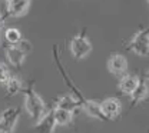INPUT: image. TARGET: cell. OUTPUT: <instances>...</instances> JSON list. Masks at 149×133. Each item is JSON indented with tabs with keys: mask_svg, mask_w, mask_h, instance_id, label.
Wrapping results in <instances>:
<instances>
[{
	"mask_svg": "<svg viewBox=\"0 0 149 133\" xmlns=\"http://www.w3.org/2000/svg\"><path fill=\"white\" fill-rule=\"evenodd\" d=\"M22 92L24 96L23 106H24L26 113L32 120L37 122L49 109H47V105L45 103V100L42 99V96L39 95L35 89V80H30L29 85L26 87H23Z\"/></svg>",
	"mask_w": 149,
	"mask_h": 133,
	"instance_id": "1",
	"label": "cell"
},
{
	"mask_svg": "<svg viewBox=\"0 0 149 133\" xmlns=\"http://www.w3.org/2000/svg\"><path fill=\"white\" fill-rule=\"evenodd\" d=\"M69 50L74 60H82L92 52V43L86 35V29H82L69 42Z\"/></svg>",
	"mask_w": 149,
	"mask_h": 133,
	"instance_id": "2",
	"label": "cell"
},
{
	"mask_svg": "<svg viewBox=\"0 0 149 133\" xmlns=\"http://www.w3.org/2000/svg\"><path fill=\"white\" fill-rule=\"evenodd\" d=\"M125 49L133 52L136 56L149 57V27L148 29L141 27L125 44Z\"/></svg>",
	"mask_w": 149,
	"mask_h": 133,
	"instance_id": "3",
	"label": "cell"
},
{
	"mask_svg": "<svg viewBox=\"0 0 149 133\" xmlns=\"http://www.w3.org/2000/svg\"><path fill=\"white\" fill-rule=\"evenodd\" d=\"M20 109L19 107H6L0 112V133H15L20 119Z\"/></svg>",
	"mask_w": 149,
	"mask_h": 133,
	"instance_id": "4",
	"label": "cell"
},
{
	"mask_svg": "<svg viewBox=\"0 0 149 133\" xmlns=\"http://www.w3.org/2000/svg\"><path fill=\"white\" fill-rule=\"evenodd\" d=\"M100 109L105 116V120H116L122 114V102L119 97H106L100 102Z\"/></svg>",
	"mask_w": 149,
	"mask_h": 133,
	"instance_id": "5",
	"label": "cell"
},
{
	"mask_svg": "<svg viewBox=\"0 0 149 133\" xmlns=\"http://www.w3.org/2000/svg\"><path fill=\"white\" fill-rule=\"evenodd\" d=\"M106 66H108V70H109L111 75H113V76H123L128 72L129 62H128L126 56H123L122 53H112L111 56L108 57Z\"/></svg>",
	"mask_w": 149,
	"mask_h": 133,
	"instance_id": "6",
	"label": "cell"
},
{
	"mask_svg": "<svg viewBox=\"0 0 149 133\" xmlns=\"http://www.w3.org/2000/svg\"><path fill=\"white\" fill-rule=\"evenodd\" d=\"M57 123L55 120V114H53V106L43 114L32 127V133H55Z\"/></svg>",
	"mask_w": 149,
	"mask_h": 133,
	"instance_id": "7",
	"label": "cell"
},
{
	"mask_svg": "<svg viewBox=\"0 0 149 133\" xmlns=\"http://www.w3.org/2000/svg\"><path fill=\"white\" fill-rule=\"evenodd\" d=\"M53 106L59 107V109H63V110H68V112H72V113H76V112L82 110L80 102L72 93H65V95L57 96V99L55 100Z\"/></svg>",
	"mask_w": 149,
	"mask_h": 133,
	"instance_id": "8",
	"label": "cell"
},
{
	"mask_svg": "<svg viewBox=\"0 0 149 133\" xmlns=\"http://www.w3.org/2000/svg\"><path fill=\"white\" fill-rule=\"evenodd\" d=\"M4 56L7 63L15 67V69H20L26 60V53L19 47V46H10V44H6L4 46Z\"/></svg>",
	"mask_w": 149,
	"mask_h": 133,
	"instance_id": "9",
	"label": "cell"
},
{
	"mask_svg": "<svg viewBox=\"0 0 149 133\" xmlns=\"http://www.w3.org/2000/svg\"><path fill=\"white\" fill-rule=\"evenodd\" d=\"M139 80H141V77H138L136 75L125 73L123 76H120V79H119L118 89H119V92L122 95L130 96L133 93V90L136 89V86L139 85Z\"/></svg>",
	"mask_w": 149,
	"mask_h": 133,
	"instance_id": "10",
	"label": "cell"
},
{
	"mask_svg": "<svg viewBox=\"0 0 149 133\" xmlns=\"http://www.w3.org/2000/svg\"><path fill=\"white\" fill-rule=\"evenodd\" d=\"M148 93H149L148 83H146L145 79H141V80H139V85L136 86V89L133 90V93L129 96V100H130L129 109H133V107H136L138 105L143 103L145 99L148 97Z\"/></svg>",
	"mask_w": 149,
	"mask_h": 133,
	"instance_id": "11",
	"label": "cell"
},
{
	"mask_svg": "<svg viewBox=\"0 0 149 133\" xmlns=\"http://www.w3.org/2000/svg\"><path fill=\"white\" fill-rule=\"evenodd\" d=\"M30 3L32 0H13L12 3H9V16L20 17L26 15L30 7Z\"/></svg>",
	"mask_w": 149,
	"mask_h": 133,
	"instance_id": "12",
	"label": "cell"
},
{
	"mask_svg": "<svg viewBox=\"0 0 149 133\" xmlns=\"http://www.w3.org/2000/svg\"><path fill=\"white\" fill-rule=\"evenodd\" d=\"M82 110L88 114L89 117L92 119H97V120H105V116L102 113V109H100V103L99 102H95L88 99L85 102V105L82 106Z\"/></svg>",
	"mask_w": 149,
	"mask_h": 133,
	"instance_id": "13",
	"label": "cell"
},
{
	"mask_svg": "<svg viewBox=\"0 0 149 133\" xmlns=\"http://www.w3.org/2000/svg\"><path fill=\"white\" fill-rule=\"evenodd\" d=\"M4 89H6V96H7V97H12V96L17 95V93H20V92L23 90V82H22L20 77L12 75L10 79L6 82Z\"/></svg>",
	"mask_w": 149,
	"mask_h": 133,
	"instance_id": "14",
	"label": "cell"
},
{
	"mask_svg": "<svg viewBox=\"0 0 149 133\" xmlns=\"http://www.w3.org/2000/svg\"><path fill=\"white\" fill-rule=\"evenodd\" d=\"M53 114H55V120L57 126H69L73 123L74 113L72 112H68V110H63V109L53 106Z\"/></svg>",
	"mask_w": 149,
	"mask_h": 133,
	"instance_id": "15",
	"label": "cell"
},
{
	"mask_svg": "<svg viewBox=\"0 0 149 133\" xmlns=\"http://www.w3.org/2000/svg\"><path fill=\"white\" fill-rule=\"evenodd\" d=\"M4 40H6V44L17 46L19 43L23 40L22 32L19 29H16V27H9V29L4 30Z\"/></svg>",
	"mask_w": 149,
	"mask_h": 133,
	"instance_id": "16",
	"label": "cell"
},
{
	"mask_svg": "<svg viewBox=\"0 0 149 133\" xmlns=\"http://www.w3.org/2000/svg\"><path fill=\"white\" fill-rule=\"evenodd\" d=\"M10 76H12V73H10V69L7 67V64L0 62V85L4 86L6 82L10 79Z\"/></svg>",
	"mask_w": 149,
	"mask_h": 133,
	"instance_id": "17",
	"label": "cell"
},
{
	"mask_svg": "<svg viewBox=\"0 0 149 133\" xmlns=\"http://www.w3.org/2000/svg\"><path fill=\"white\" fill-rule=\"evenodd\" d=\"M17 46L24 52V53H26V55H29V53L32 52V49H33V47H32V43H30L29 40H26V39H23Z\"/></svg>",
	"mask_w": 149,
	"mask_h": 133,
	"instance_id": "18",
	"label": "cell"
},
{
	"mask_svg": "<svg viewBox=\"0 0 149 133\" xmlns=\"http://www.w3.org/2000/svg\"><path fill=\"white\" fill-rule=\"evenodd\" d=\"M143 79H145L146 82H149V70H146V72H145V75H143Z\"/></svg>",
	"mask_w": 149,
	"mask_h": 133,
	"instance_id": "19",
	"label": "cell"
},
{
	"mask_svg": "<svg viewBox=\"0 0 149 133\" xmlns=\"http://www.w3.org/2000/svg\"><path fill=\"white\" fill-rule=\"evenodd\" d=\"M143 103H149V96L146 97V99H145V102H143Z\"/></svg>",
	"mask_w": 149,
	"mask_h": 133,
	"instance_id": "20",
	"label": "cell"
},
{
	"mask_svg": "<svg viewBox=\"0 0 149 133\" xmlns=\"http://www.w3.org/2000/svg\"><path fill=\"white\" fill-rule=\"evenodd\" d=\"M4 1H6V3H7V4H9V3H12V1H13V0H4Z\"/></svg>",
	"mask_w": 149,
	"mask_h": 133,
	"instance_id": "21",
	"label": "cell"
},
{
	"mask_svg": "<svg viewBox=\"0 0 149 133\" xmlns=\"http://www.w3.org/2000/svg\"><path fill=\"white\" fill-rule=\"evenodd\" d=\"M146 1H148V7H149V0H146Z\"/></svg>",
	"mask_w": 149,
	"mask_h": 133,
	"instance_id": "22",
	"label": "cell"
},
{
	"mask_svg": "<svg viewBox=\"0 0 149 133\" xmlns=\"http://www.w3.org/2000/svg\"><path fill=\"white\" fill-rule=\"evenodd\" d=\"M0 36H1V33H0Z\"/></svg>",
	"mask_w": 149,
	"mask_h": 133,
	"instance_id": "23",
	"label": "cell"
},
{
	"mask_svg": "<svg viewBox=\"0 0 149 133\" xmlns=\"http://www.w3.org/2000/svg\"><path fill=\"white\" fill-rule=\"evenodd\" d=\"M148 132H149V130H148Z\"/></svg>",
	"mask_w": 149,
	"mask_h": 133,
	"instance_id": "24",
	"label": "cell"
}]
</instances>
